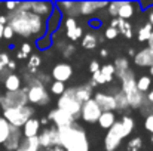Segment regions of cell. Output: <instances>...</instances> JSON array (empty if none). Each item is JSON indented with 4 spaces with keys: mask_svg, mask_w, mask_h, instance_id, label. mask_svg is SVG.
<instances>
[{
    "mask_svg": "<svg viewBox=\"0 0 153 151\" xmlns=\"http://www.w3.org/2000/svg\"><path fill=\"white\" fill-rule=\"evenodd\" d=\"M7 24L13 34H18L21 37H43L46 34V19L27 12V10H21V9H15L12 12H9L6 15Z\"/></svg>",
    "mask_w": 153,
    "mask_h": 151,
    "instance_id": "6da1fadb",
    "label": "cell"
},
{
    "mask_svg": "<svg viewBox=\"0 0 153 151\" xmlns=\"http://www.w3.org/2000/svg\"><path fill=\"white\" fill-rule=\"evenodd\" d=\"M59 147L64 151H89L88 135L80 126H68L58 129Z\"/></svg>",
    "mask_w": 153,
    "mask_h": 151,
    "instance_id": "7a4b0ae2",
    "label": "cell"
},
{
    "mask_svg": "<svg viewBox=\"0 0 153 151\" xmlns=\"http://www.w3.org/2000/svg\"><path fill=\"white\" fill-rule=\"evenodd\" d=\"M135 127V122L131 116H123L120 120H116L114 124L107 130V135L104 138V150L105 151H116L122 141L132 133Z\"/></svg>",
    "mask_w": 153,
    "mask_h": 151,
    "instance_id": "3957f363",
    "label": "cell"
},
{
    "mask_svg": "<svg viewBox=\"0 0 153 151\" xmlns=\"http://www.w3.org/2000/svg\"><path fill=\"white\" fill-rule=\"evenodd\" d=\"M34 116V108L30 105L25 107H18V108H7L3 110V119L13 127H22L30 119H33Z\"/></svg>",
    "mask_w": 153,
    "mask_h": 151,
    "instance_id": "277c9868",
    "label": "cell"
},
{
    "mask_svg": "<svg viewBox=\"0 0 153 151\" xmlns=\"http://www.w3.org/2000/svg\"><path fill=\"white\" fill-rule=\"evenodd\" d=\"M56 108L65 111L67 114H70V116L74 117V119H77V117L80 116L82 104L74 98V88H68V89L64 91V94L58 98Z\"/></svg>",
    "mask_w": 153,
    "mask_h": 151,
    "instance_id": "5b68a950",
    "label": "cell"
},
{
    "mask_svg": "<svg viewBox=\"0 0 153 151\" xmlns=\"http://www.w3.org/2000/svg\"><path fill=\"white\" fill-rule=\"evenodd\" d=\"M16 7L21 10L31 12L43 19H48L55 9V4L52 1H19L16 3Z\"/></svg>",
    "mask_w": 153,
    "mask_h": 151,
    "instance_id": "8992f818",
    "label": "cell"
},
{
    "mask_svg": "<svg viewBox=\"0 0 153 151\" xmlns=\"http://www.w3.org/2000/svg\"><path fill=\"white\" fill-rule=\"evenodd\" d=\"M27 92H28L27 88H21L19 91H15V92H6L4 95H1V104H0V107L3 110L25 107L28 104Z\"/></svg>",
    "mask_w": 153,
    "mask_h": 151,
    "instance_id": "52a82bcc",
    "label": "cell"
},
{
    "mask_svg": "<svg viewBox=\"0 0 153 151\" xmlns=\"http://www.w3.org/2000/svg\"><path fill=\"white\" fill-rule=\"evenodd\" d=\"M28 92H27V99L28 102L34 104V105H48L51 102V95L48 94L45 85L39 83V85H33L30 88H27Z\"/></svg>",
    "mask_w": 153,
    "mask_h": 151,
    "instance_id": "ba28073f",
    "label": "cell"
},
{
    "mask_svg": "<svg viewBox=\"0 0 153 151\" xmlns=\"http://www.w3.org/2000/svg\"><path fill=\"white\" fill-rule=\"evenodd\" d=\"M49 122L53 123V126L56 129H61V127H68V126H73L76 123V119L71 117L70 114H67L65 111L62 110H58V108H53L49 111L48 117H46Z\"/></svg>",
    "mask_w": 153,
    "mask_h": 151,
    "instance_id": "9c48e42d",
    "label": "cell"
},
{
    "mask_svg": "<svg viewBox=\"0 0 153 151\" xmlns=\"http://www.w3.org/2000/svg\"><path fill=\"white\" fill-rule=\"evenodd\" d=\"M101 110L100 107L97 105V102L94 99L86 101L85 104H82V108H80V119L86 123H97L100 116H101Z\"/></svg>",
    "mask_w": 153,
    "mask_h": 151,
    "instance_id": "30bf717a",
    "label": "cell"
},
{
    "mask_svg": "<svg viewBox=\"0 0 153 151\" xmlns=\"http://www.w3.org/2000/svg\"><path fill=\"white\" fill-rule=\"evenodd\" d=\"M39 144L40 147L49 150V148H53V147H59V139H58V129L55 126H51V127H45L39 135Z\"/></svg>",
    "mask_w": 153,
    "mask_h": 151,
    "instance_id": "8fae6325",
    "label": "cell"
},
{
    "mask_svg": "<svg viewBox=\"0 0 153 151\" xmlns=\"http://www.w3.org/2000/svg\"><path fill=\"white\" fill-rule=\"evenodd\" d=\"M73 76V67L67 62H59L56 64L53 68H52V77H53V82H61V83H65L71 79Z\"/></svg>",
    "mask_w": 153,
    "mask_h": 151,
    "instance_id": "7c38bea8",
    "label": "cell"
},
{
    "mask_svg": "<svg viewBox=\"0 0 153 151\" xmlns=\"http://www.w3.org/2000/svg\"><path fill=\"white\" fill-rule=\"evenodd\" d=\"M117 77H119L120 82H122L120 91H122L125 95L137 89V79H135V74H134V71H132L131 68L126 70V71H123V73L119 74Z\"/></svg>",
    "mask_w": 153,
    "mask_h": 151,
    "instance_id": "4fadbf2b",
    "label": "cell"
},
{
    "mask_svg": "<svg viewBox=\"0 0 153 151\" xmlns=\"http://www.w3.org/2000/svg\"><path fill=\"white\" fill-rule=\"evenodd\" d=\"M92 99L97 102V105L100 107V110H101L102 113H107V111L114 113V110H116V101H114V98H113V95L98 92V94L94 95Z\"/></svg>",
    "mask_w": 153,
    "mask_h": 151,
    "instance_id": "5bb4252c",
    "label": "cell"
},
{
    "mask_svg": "<svg viewBox=\"0 0 153 151\" xmlns=\"http://www.w3.org/2000/svg\"><path fill=\"white\" fill-rule=\"evenodd\" d=\"M61 15H67V18H76L79 15V3L77 1H56L53 3Z\"/></svg>",
    "mask_w": 153,
    "mask_h": 151,
    "instance_id": "9a60e30c",
    "label": "cell"
},
{
    "mask_svg": "<svg viewBox=\"0 0 153 151\" xmlns=\"http://www.w3.org/2000/svg\"><path fill=\"white\" fill-rule=\"evenodd\" d=\"M134 64L138 67H143V68H150L153 64V52L149 48L138 50L134 55Z\"/></svg>",
    "mask_w": 153,
    "mask_h": 151,
    "instance_id": "2e32d148",
    "label": "cell"
},
{
    "mask_svg": "<svg viewBox=\"0 0 153 151\" xmlns=\"http://www.w3.org/2000/svg\"><path fill=\"white\" fill-rule=\"evenodd\" d=\"M21 130L18 129V127H13V126H10V130H9V135H7V138H6V141L3 142V147L6 148L7 151H16L18 148V145H19V142H21Z\"/></svg>",
    "mask_w": 153,
    "mask_h": 151,
    "instance_id": "e0dca14e",
    "label": "cell"
},
{
    "mask_svg": "<svg viewBox=\"0 0 153 151\" xmlns=\"http://www.w3.org/2000/svg\"><path fill=\"white\" fill-rule=\"evenodd\" d=\"M79 15H94L97 10L107 7V1H77Z\"/></svg>",
    "mask_w": 153,
    "mask_h": 151,
    "instance_id": "ac0fdd59",
    "label": "cell"
},
{
    "mask_svg": "<svg viewBox=\"0 0 153 151\" xmlns=\"http://www.w3.org/2000/svg\"><path fill=\"white\" fill-rule=\"evenodd\" d=\"M135 7H140L138 1L137 3H134V1H120V6H119V10H117V18L123 19V21H128L129 18L134 16Z\"/></svg>",
    "mask_w": 153,
    "mask_h": 151,
    "instance_id": "d6986e66",
    "label": "cell"
},
{
    "mask_svg": "<svg viewBox=\"0 0 153 151\" xmlns=\"http://www.w3.org/2000/svg\"><path fill=\"white\" fill-rule=\"evenodd\" d=\"M61 19H62V15H61L59 10L55 7L53 12L51 13V16L46 19V34H48V36H52V34L58 30V27H59V24H61Z\"/></svg>",
    "mask_w": 153,
    "mask_h": 151,
    "instance_id": "ffe728a7",
    "label": "cell"
},
{
    "mask_svg": "<svg viewBox=\"0 0 153 151\" xmlns=\"http://www.w3.org/2000/svg\"><path fill=\"white\" fill-rule=\"evenodd\" d=\"M24 138H33V136H37L40 133V123L37 119H30L24 126H22V132Z\"/></svg>",
    "mask_w": 153,
    "mask_h": 151,
    "instance_id": "44dd1931",
    "label": "cell"
},
{
    "mask_svg": "<svg viewBox=\"0 0 153 151\" xmlns=\"http://www.w3.org/2000/svg\"><path fill=\"white\" fill-rule=\"evenodd\" d=\"M123 95H125V94H123ZM125 98H126L129 110H131V108H140V107H143V104H144V101H146L144 94L138 92L137 89L132 91V92H129V94H126Z\"/></svg>",
    "mask_w": 153,
    "mask_h": 151,
    "instance_id": "7402d4cb",
    "label": "cell"
},
{
    "mask_svg": "<svg viewBox=\"0 0 153 151\" xmlns=\"http://www.w3.org/2000/svg\"><path fill=\"white\" fill-rule=\"evenodd\" d=\"M40 150V144H39V138L33 136V138H24L21 139L19 145L16 151H39Z\"/></svg>",
    "mask_w": 153,
    "mask_h": 151,
    "instance_id": "603a6c76",
    "label": "cell"
},
{
    "mask_svg": "<svg viewBox=\"0 0 153 151\" xmlns=\"http://www.w3.org/2000/svg\"><path fill=\"white\" fill-rule=\"evenodd\" d=\"M104 42V37H97V34L94 33H88V34H83L82 36V48L88 50H94L97 48L98 43H102Z\"/></svg>",
    "mask_w": 153,
    "mask_h": 151,
    "instance_id": "cb8c5ba5",
    "label": "cell"
},
{
    "mask_svg": "<svg viewBox=\"0 0 153 151\" xmlns=\"http://www.w3.org/2000/svg\"><path fill=\"white\" fill-rule=\"evenodd\" d=\"M74 98L80 104H85L86 101L92 99V88L89 85H83V86L74 88Z\"/></svg>",
    "mask_w": 153,
    "mask_h": 151,
    "instance_id": "d4e9b609",
    "label": "cell"
},
{
    "mask_svg": "<svg viewBox=\"0 0 153 151\" xmlns=\"http://www.w3.org/2000/svg\"><path fill=\"white\" fill-rule=\"evenodd\" d=\"M3 83H4L6 92H15V91H19L21 89V79L15 73H10L7 77H4Z\"/></svg>",
    "mask_w": 153,
    "mask_h": 151,
    "instance_id": "484cf974",
    "label": "cell"
},
{
    "mask_svg": "<svg viewBox=\"0 0 153 151\" xmlns=\"http://www.w3.org/2000/svg\"><path fill=\"white\" fill-rule=\"evenodd\" d=\"M114 68V76L117 77L119 74H122L123 71L129 70V59L126 56H117L114 59V64H111Z\"/></svg>",
    "mask_w": 153,
    "mask_h": 151,
    "instance_id": "4316f807",
    "label": "cell"
},
{
    "mask_svg": "<svg viewBox=\"0 0 153 151\" xmlns=\"http://www.w3.org/2000/svg\"><path fill=\"white\" fill-rule=\"evenodd\" d=\"M114 122H116V117H114V113H111V111H107V113H101V116H100V119H98V124H100V127L101 129H110L113 124H114Z\"/></svg>",
    "mask_w": 153,
    "mask_h": 151,
    "instance_id": "83f0119b",
    "label": "cell"
},
{
    "mask_svg": "<svg viewBox=\"0 0 153 151\" xmlns=\"http://www.w3.org/2000/svg\"><path fill=\"white\" fill-rule=\"evenodd\" d=\"M116 30L117 33H122L125 39H132V25L128 22V21H123V19H119L117 18V25H116Z\"/></svg>",
    "mask_w": 153,
    "mask_h": 151,
    "instance_id": "f1b7e54d",
    "label": "cell"
},
{
    "mask_svg": "<svg viewBox=\"0 0 153 151\" xmlns=\"http://www.w3.org/2000/svg\"><path fill=\"white\" fill-rule=\"evenodd\" d=\"M114 101H116V110L117 111H122V113H125V111H128L129 110V107H128V102H126V98H125V95H123V92L119 89V91H116V94H114Z\"/></svg>",
    "mask_w": 153,
    "mask_h": 151,
    "instance_id": "f546056e",
    "label": "cell"
},
{
    "mask_svg": "<svg viewBox=\"0 0 153 151\" xmlns=\"http://www.w3.org/2000/svg\"><path fill=\"white\" fill-rule=\"evenodd\" d=\"M42 64V59H40V56L39 55H31L30 56V59H28V74H31V76H34V74H37V68H39V65Z\"/></svg>",
    "mask_w": 153,
    "mask_h": 151,
    "instance_id": "4dcf8cb0",
    "label": "cell"
},
{
    "mask_svg": "<svg viewBox=\"0 0 153 151\" xmlns=\"http://www.w3.org/2000/svg\"><path fill=\"white\" fill-rule=\"evenodd\" d=\"M150 85H152V79L149 76H141L137 80V91L141 94H146L150 89Z\"/></svg>",
    "mask_w": 153,
    "mask_h": 151,
    "instance_id": "1f68e13d",
    "label": "cell"
},
{
    "mask_svg": "<svg viewBox=\"0 0 153 151\" xmlns=\"http://www.w3.org/2000/svg\"><path fill=\"white\" fill-rule=\"evenodd\" d=\"M100 73H101V76L104 77L105 83H110L113 80V77H114V68H113L111 64H105V65L100 67Z\"/></svg>",
    "mask_w": 153,
    "mask_h": 151,
    "instance_id": "d6a6232c",
    "label": "cell"
},
{
    "mask_svg": "<svg viewBox=\"0 0 153 151\" xmlns=\"http://www.w3.org/2000/svg\"><path fill=\"white\" fill-rule=\"evenodd\" d=\"M153 31V27L147 22V24H144L140 30H138V42H147L149 40V37H150V34H152Z\"/></svg>",
    "mask_w": 153,
    "mask_h": 151,
    "instance_id": "836d02e7",
    "label": "cell"
},
{
    "mask_svg": "<svg viewBox=\"0 0 153 151\" xmlns=\"http://www.w3.org/2000/svg\"><path fill=\"white\" fill-rule=\"evenodd\" d=\"M9 130H10V124L0 116V145H3V142L6 141V138L9 135Z\"/></svg>",
    "mask_w": 153,
    "mask_h": 151,
    "instance_id": "e575fe53",
    "label": "cell"
},
{
    "mask_svg": "<svg viewBox=\"0 0 153 151\" xmlns=\"http://www.w3.org/2000/svg\"><path fill=\"white\" fill-rule=\"evenodd\" d=\"M65 36H67V39L68 40H71V42H76V40H79V39H82V36H83V30H82V27H74V28H71V30H67L65 31Z\"/></svg>",
    "mask_w": 153,
    "mask_h": 151,
    "instance_id": "d590c367",
    "label": "cell"
},
{
    "mask_svg": "<svg viewBox=\"0 0 153 151\" xmlns=\"http://www.w3.org/2000/svg\"><path fill=\"white\" fill-rule=\"evenodd\" d=\"M36 45H37L39 50H46L48 48H51V45H52V36L45 34L43 37H40V39L36 40Z\"/></svg>",
    "mask_w": 153,
    "mask_h": 151,
    "instance_id": "8d00e7d4",
    "label": "cell"
},
{
    "mask_svg": "<svg viewBox=\"0 0 153 151\" xmlns=\"http://www.w3.org/2000/svg\"><path fill=\"white\" fill-rule=\"evenodd\" d=\"M141 147H143V139L140 136H135L126 144V151H140Z\"/></svg>",
    "mask_w": 153,
    "mask_h": 151,
    "instance_id": "74e56055",
    "label": "cell"
},
{
    "mask_svg": "<svg viewBox=\"0 0 153 151\" xmlns=\"http://www.w3.org/2000/svg\"><path fill=\"white\" fill-rule=\"evenodd\" d=\"M64 91H65L64 83H61V82H51V94L61 96L64 94Z\"/></svg>",
    "mask_w": 153,
    "mask_h": 151,
    "instance_id": "f35d334b",
    "label": "cell"
},
{
    "mask_svg": "<svg viewBox=\"0 0 153 151\" xmlns=\"http://www.w3.org/2000/svg\"><path fill=\"white\" fill-rule=\"evenodd\" d=\"M119 6H120V1H111V3H107V7H108V15L111 18H117V10H119Z\"/></svg>",
    "mask_w": 153,
    "mask_h": 151,
    "instance_id": "ab89813d",
    "label": "cell"
},
{
    "mask_svg": "<svg viewBox=\"0 0 153 151\" xmlns=\"http://www.w3.org/2000/svg\"><path fill=\"white\" fill-rule=\"evenodd\" d=\"M61 49H62V56L64 58H70L76 52V46L74 45H64V48H61Z\"/></svg>",
    "mask_w": 153,
    "mask_h": 151,
    "instance_id": "60d3db41",
    "label": "cell"
},
{
    "mask_svg": "<svg viewBox=\"0 0 153 151\" xmlns=\"http://www.w3.org/2000/svg\"><path fill=\"white\" fill-rule=\"evenodd\" d=\"M144 129L153 135V114H147L144 119Z\"/></svg>",
    "mask_w": 153,
    "mask_h": 151,
    "instance_id": "b9f144b4",
    "label": "cell"
},
{
    "mask_svg": "<svg viewBox=\"0 0 153 151\" xmlns=\"http://www.w3.org/2000/svg\"><path fill=\"white\" fill-rule=\"evenodd\" d=\"M117 30L116 28H111V27H108L105 31H104V36H105V39H108V40H113V39H116L117 37Z\"/></svg>",
    "mask_w": 153,
    "mask_h": 151,
    "instance_id": "7bdbcfd3",
    "label": "cell"
},
{
    "mask_svg": "<svg viewBox=\"0 0 153 151\" xmlns=\"http://www.w3.org/2000/svg\"><path fill=\"white\" fill-rule=\"evenodd\" d=\"M64 25H65V31H67V30H71V28L77 27V22H76V19H74V18H65Z\"/></svg>",
    "mask_w": 153,
    "mask_h": 151,
    "instance_id": "ee69618b",
    "label": "cell"
},
{
    "mask_svg": "<svg viewBox=\"0 0 153 151\" xmlns=\"http://www.w3.org/2000/svg\"><path fill=\"white\" fill-rule=\"evenodd\" d=\"M1 37H4L6 40H10L12 37H13V31H12V28L9 27V25H4L3 27V36Z\"/></svg>",
    "mask_w": 153,
    "mask_h": 151,
    "instance_id": "f6af8a7d",
    "label": "cell"
},
{
    "mask_svg": "<svg viewBox=\"0 0 153 151\" xmlns=\"http://www.w3.org/2000/svg\"><path fill=\"white\" fill-rule=\"evenodd\" d=\"M100 62L98 61H91V64H89V73L91 74H94V73H97V71H100Z\"/></svg>",
    "mask_w": 153,
    "mask_h": 151,
    "instance_id": "bcb514c9",
    "label": "cell"
},
{
    "mask_svg": "<svg viewBox=\"0 0 153 151\" xmlns=\"http://www.w3.org/2000/svg\"><path fill=\"white\" fill-rule=\"evenodd\" d=\"M19 50H21V52H22L25 56H28V55H30V52H31V45H28V43H24V45L21 46V49H19Z\"/></svg>",
    "mask_w": 153,
    "mask_h": 151,
    "instance_id": "7dc6e473",
    "label": "cell"
},
{
    "mask_svg": "<svg viewBox=\"0 0 153 151\" xmlns=\"http://www.w3.org/2000/svg\"><path fill=\"white\" fill-rule=\"evenodd\" d=\"M88 25L91 27V28H100V19H89L88 21Z\"/></svg>",
    "mask_w": 153,
    "mask_h": 151,
    "instance_id": "c3c4849f",
    "label": "cell"
},
{
    "mask_svg": "<svg viewBox=\"0 0 153 151\" xmlns=\"http://www.w3.org/2000/svg\"><path fill=\"white\" fill-rule=\"evenodd\" d=\"M9 61H10V58L7 56V53H0V62H1L4 67L7 65V62H9Z\"/></svg>",
    "mask_w": 153,
    "mask_h": 151,
    "instance_id": "681fc988",
    "label": "cell"
},
{
    "mask_svg": "<svg viewBox=\"0 0 153 151\" xmlns=\"http://www.w3.org/2000/svg\"><path fill=\"white\" fill-rule=\"evenodd\" d=\"M147 19H149V24L153 27V6L147 9Z\"/></svg>",
    "mask_w": 153,
    "mask_h": 151,
    "instance_id": "f907efd6",
    "label": "cell"
},
{
    "mask_svg": "<svg viewBox=\"0 0 153 151\" xmlns=\"http://www.w3.org/2000/svg\"><path fill=\"white\" fill-rule=\"evenodd\" d=\"M4 6H6V9H7L9 12H12V10H15V9H16V3H15V1H9V3H4Z\"/></svg>",
    "mask_w": 153,
    "mask_h": 151,
    "instance_id": "816d5d0a",
    "label": "cell"
},
{
    "mask_svg": "<svg viewBox=\"0 0 153 151\" xmlns=\"http://www.w3.org/2000/svg\"><path fill=\"white\" fill-rule=\"evenodd\" d=\"M6 67H9V70H10V73H12V71H13V70H15V67H16V64H15V62H13V61H9V62H7V65H6Z\"/></svg>",
    "mask_w": 153,
    "mask_h": 151,
    "instance_id": "f5cc1de1",
    "label": "cell"
},
{
    "mask_svg": "<svg viewBox=\"0 0 153 151\" xmlns=\"http://www.w3.org/2000/svg\"><path fill=\"white\" fill-rule=\"evenodd\" d=\"M107 55H108V50L107 49H100V56H102V58H107Z\"/></svg>",
    "mask_w": 153,
    "mask_h": 151,
    "instance_id": "db71d44e",
    "label": "cell"
},
{
    "mask_svg": "<svg viewBox=\"0 0 153 151\" xmlns=\"http://www.w3.org/2000/svg\"><path fill=\"white\" fill-rule=\"evenodd\" d=\"M16 58H18V59H25V58H28V56H25L21 50H18V52H16Z\"/></svg>",
    "mask_w": 153,
    "mask_h": 151,
    "instance_id": "11a10c76",
    "label": "cell"
},
{
    "mask_svg": "<svg viewBox=\"0 0 153 151\" xmlns=\"http://www.w3.org/2000/svg\"><path fill=\"white\" fill-rule=\"evenodd\" d=\"M147 101H149L150 104H153V91L150 94H147Z\"/></svg>",
    "mask_w": 153,
    "mask_h": 151,
    "instance_id": "9f6ffc18",
    "label": "cell"
},
{
    "mask_svg": "<svg viewBox=\"0 0 153 151\" xmlns=\"http://www.w3.org/2000/svg\"><path fill=\"white\" fill-rule=\"evenodd\" d=\"M46 151H64L61 147H53V148H49V150H46Z\"/></svg>",
    "mask_w": 153,
    "mask_h": 151,
    "instance_id": "6f0895ef",
    "label": "cell"
},
{
    "mask_svg": "<svg viewBox=\"0 0 153 151\" xmlns=\"http://www.w3.org/2000/svg\"><path fill=\"white\" fill-rule=\"evenodd\" d=\"M48 122H49L48 119H42V120H40L39 123H40V124H43V126H46V124H48Z\"/></svg>",
    "mask_w": 153,
    "mask_h": 151,
    "instance_id": "680465c9",
    "label": "cell"
},
{
    "mask_svg": "<svg viewBox=\"0 0 153 151\" xmlns=\"http://www.w3.org/2000/svg\"><path fill=\"white\" fill-rule=\"evenodd\" d=\"M128 53H129V56H134V55H135V50H134V49H129V50H128Z\"/></svg>",
    "mask_w": 153,
    "mask_h": 151,
    "instance_id": "91938a15",
    "label": "cell"
},
{
    "mask_svg": "<svg viewBox=\"0 0 153 151\" xmlns=\"http://www.w3.org/2000/svg\"><path fill=\"white\" fill-rule=\"evenodd\" d=\"M3 70H4V65H3V64H1V62H0V73H1V71H3Z\"/></svg>",
    "mask_w": 153,
    "mask_h": 151,
    "instance_id": "94428289",
    "label": "cell"
},
{
    "mask_svg": "<svg viewBox=\"0 0 153 151\" xmlns=\"http://www.w3.org/2000/svg\"><path fill=\"white\" fill-rule=\"evenodd\" d=\"M150 76L153 77V64H152V67H150Z\"/></svg>",
    "mask_w": 153,
    "mask_h": 151,
    "instance_id": "6125c7cd",
    "label": "cell"
},
{
    "mask_svg": "<svg viewBox=\"0 0 153 151\" xmlns=\"http://www.w3.org/2000/svg\"><path fill=\"white\" fill-rule=\"evenodd\" d=\"M150 141H152V144H153V135H152V138H150Z\"/></svg>",
    "mask_w": 153,
    "mask_h": 151,
    "instance_id": "be15d7a7",
    "label": "cell"
},
{
    "mask_svg": "<svg viewBox=\"0 0 153 151\" xmlns=\"http://www.w3.org/2000/svg\"><path fill=\"white\" fill-rule=\"evenodd\" d=\"M0 104H1V95H0Z\"/></svg>",
    "mask_w": 153,
    "mask_h": 151,
    "instance_id": "e7e4bbea",
    "label": "cell"
}]
</instances>
